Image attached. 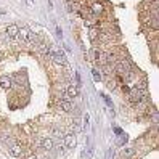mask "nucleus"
I'll use <instances>...</instances> for the list:
<instances>
[{
  "mask_svg": "<svg viewBox=\"0 0 159 159\" xmlns=\"http://www.w3.org/2000/svg\"><path fill=\"white\" fill-rule=\"evenodd\" d=\"M145 95H146V92H143V90H138V89H132L129 92V100L134 103V105H138V103H142V100L145 98Z\"/></svg>",
  "mask_w": 159,
  "mask_h": 159,
  "instance_id": "nucleus-1",
  "label": "nucleus"
},
{
  "mask_svg": "<svg viewBox=\"0 0 159 159\" xmlns=\"http://www.w3.org/2000/svg\"><path fill=\"white\" fill-rule=\"evenodd\" d=\"M52 60L57 63V64H60V66H66V64H68V60H66V57H64V52L63 50H58V48H57V52L53 53Z\"/></svg>",
  "mask_w": 159,
  "mask_h": 159,
  "instance_id": "nucleus-2",
  "label": "nucleus"
},
{
  "mask_svg": "<svg viewBox=\"0 0 159 159\" xmlns=\"http://www.w3.org/2000/svg\"><path fill=\"white\" fill-rule=\"evenodd\" d=\"M58 108H60L61 111H64V113H71V111L74 109V105H72L71 100L61 98V100H58Z\"/></svg>",
  "mask_w": 159,
  "mask_h": 159,
  "instance_id": "nucleus-3",
  "label": "nucleus"
},
{
  "mask_svg": "<svg viewBox=\"0 0 159 159\" xmlns=\"http://www.w3.org/2000/svg\"><path fill=\"white\" fill-rule=\"evenodd\" d=\"M8 149H10V153L15 156V157H20V156H23V148H21V145L18 143V142H13L8 145Z\"/></svg>",
  "mask_w": 159,
  "mask_h": 159,
  "instance_id": "nucleus-4",
  "label": "nucleus"
},
{
  "mask_svg": "<svg viewBox=\"0 0 159 159\" xmlns=\"http://www.w3.org/2000/svg\"><path fill=\"white\" fill-rule=\"evenodd\" d=\"M63 145L66 148H74V145H76V138H74L72 134H64L63 135Z\"/></svg>",
  "mask_w": 159,
  "mask_h": 159,
  "instance_id": "nucleus-5",
  "label": "nucleus"
},
{
  "mask_svg": "<svg viewBox=\"0 0 159 159\" xmlns=\"http://www.w3.org/2000/svg\"><path fill=\"white\" fill-rule=\"evenodd\" d=\"M31 34H32V32L27 29V27H21L20 32H18V37H20L21 42H29V40H31Z\"/></svg>",
  "mask_w": 159,
  "mask_h": 159,
  "instance_id": "nucleus-6",
  "label": "nucleus"
},
{
  "mask_svg": "<svg viewBox=\"0 0 159 159\" xmlns=\"http://www.w3.org/2000/svg\"><path fill=\"white\" fill-rule=\"evenodd\" d=\"M119 74H129L130 72V66H129V63L127 61H119L116 64V68H114Z\"/></svg>",
  "mask_w": 159,
  "mask_h": 159,
  "instance_id": "nucleus-7",
  "label": "nucleus"
},
{
  "mask_svg": "<svg viewBox=\"0 0 159 159\" xmlns=\"http://www.w3.org/2000/svg\"><path fill=\"white\" fill-rule=\"evenodd\" d=\"M103 10H105V7H103L101 2H93V3L90 5V11H92L93 15H101Z\"/></svg>",
  "mask_w": 159,
  "mask_h": 159,
  "instance_id": "nucleus-8",
  "label": "nucleus"
},
{
  "mask_svg": "<svg viewBox=\"0 0 159 159\" xmlns=\"http://www.w3.org/2000/svg\"><path fill=\"white\" fill-rule=\"evenodd\" d=\"M18 32H20V27H18L16 24H10V26H7V35H8V37L15 39V37H18Z\"/></svg>",
  "mask_w": 159,
  "mask_h": 159,
  "instance_id": "nucleus-9",
  "label": "nucleus"
},
{
  "mask_svg": "<svg viewBox=\"0 0 159 159\" xmlns=\"http://www.w3.org/2000/svg\"><path fill=\"white\" fill-rule=\"evenodd\" d=\"M40 146H42L43 151H52L53 146H55V143H53L52 138H43L42 142H40Z\"/></svg>",
  "mask_w": 159,
  "mask_h": 159,
  "instance_id": "nucleus-10",
  "label": "nucleus"
},
{
  "mask_svg": "<svg viewBox=\"0 0 159 159\" xmlns=\"http://www.w3.org/2000/svg\"><path fill=\"white\" fill-rule=\"evenodd\" d=\"M77 95H79V89L76 85H72V84H71V85L66 87V97L68 98H76Z\"/></svg>",
  "mask_w": 159,
  "mask_h": 159,
  "instance_id": "nucleus-11",
  "label": "nucleus"
},
{
  "mask_svg": "<svg viewBox=\"0 0 159 159\" xmlns=\"http://www.w3.org/2000/svg\"><path fill=\"white\" fill-rule=\"evenodd\" d=\"M11 85H13V82H11V79H10V77H7V76L0 77V87H2L3 90H10V89H11Z\"/></svg>",
  "mask_w": 159,
  "mask_h": 159,
  "instance_id": "nucleus-12",
  "label": "nucleus"
},
{
  "mask_svg": "<svg viewBox=\"0 0 159 159\" xmlns=\"http://www.w3.org/2000/svg\"><path fill=\"white\" fill-rule=\"evenodd\" d=\"M100 34H101L100 27H97V26L90 27V31H89V37H90V40H92V42H95V40L98 39V37H100Z\"/></svg>",
  "mask_w": 159,
  "mask_h": 159,
  "instance_id": "nucleus-13",
  "label": "nucleus"
},
{
  "mask_svg": "<svg viewBox=\"0 0 159 159\" xmlns=\"http://www.w3.org/2000/svg\"><path fill=\"white\" fill-rule=\"evenodd\" d=\"M103 72L106 76H113L114 74V66H109V64H103Z\"/></svg>",
  "mask_w": 159,
  "mask_h": 159,
  "instance_id": "nucleus-14",
  "label": "nucleus"
},
{
  "mask_svg": "<svg viewBox=\"0 0 159 159\" xmlns=\"http://www.w3.org/2000/svg\"><path fill=\"white\" fill-rule=\"evenodd\" d=\"M149 27L157 31L159 29V18H151V20H149Z\"/></svg>",
  "mask_w": 159,
  "mask_h": 159,
  "instance_id": "nucleus-15",
  "label": "nucleus"
},
{
  "mask_svg": "<svg viewBox=\"0 0 159 159\" xmlns=\"http://www.w3.org/2000/svg\"><path fill=\"white\" fill-rule=\"evenodd\" d=\"M92 156H93V146H92V145H89V146H87V149L84 151V157H85V159H92Z\"/></svg>",
  "mask_w": 159,
  "mask_h": 159,
  "instance_id": "nucleus-16",
  "label": "nucleus"
},
{
  "mask_svg": "<svg viewBox=\"0 0 159 159\" xmlns=\"http://www.w3.org/2000/svg\"><path fill=\"white\" fill-rule=\"evenodd\" d=\"M135 153V148H132V146H129V148H125L124 151H122V154L124 156H132Z\"/></svg>",
  "mask_w": 159,
  "mask_h": 159,
  "instance_id": "nucleus-17",
  "label": "nucleus"
},
{
  "mask_svg": "<svg viewBox=\"0 0 159 159\" xmlns=\"http://www.w3.org/2000/svg\"><path fill=\"white\" fill-rule=\"evenodd\" d=\"M92 76H93V79H95V82H100L101 80V74L97 69H92Z\"/></svg>",
  "mask_w": 159,
  "mask_h": 159,
  "instance_id": "nucleus-18",
  "label": "nucleus"
},
{
  "mask_svg": "<svg viewBox=\"0 0 159 159\" xmlns=\"http://www.w3.org/2000/svg\"><path fill=\"white\" fill-rule=\"evenodd\" d=\"M89 114L85 113V117H84V130H85V132H87V130H89Z\"/></svg>",
  "mask_w": 159,
  "mask_h": 159,
  "instance_id": "nucleus-19",
  "label": "nucleus"
},
{
  "mask_svg": "<svg viewBox=\"0 0 159 159\" xmlns=\"http://www.w3.org/2000/svg\"><path fill=\"white\" fill-rule=\"evenodd\" d=\"M69 5H71V7H69L71 11H77V10H79V3H77V2H72V3H69Z\"/></svg>",
  "mask_w": 159,
  "mask_h": 159,
  "instance_id": "nucleus-20",
  "label": "nucleus"
},
{
  "mask_svg": "<svg viewBox=\"0 0 159 159\" xmlns=\"http://www.w3.org/2000/svg\"><path fill=\"white\" fill-rule=\"evenodd\" d=\"M55 31H57V35L60 37V39H63V31H61V27H57Z\"/></svg>",
  "mask_w": 159,
  "mask_h": 159,
  "instance_id": "nucleus-21",
  "label": "nucleus"
},
{
  "mask_svg": "<svg viewBox=\"0 0 159 159\" xmlns=\"http://www.w3.org/2000/svg\"><path fill=\"white\" fill-rule=\"evenodd\" d=\"M108 87H109V89H114V87H116V84H114L113 80H109V82H108Z\"/></svg>",
  "mask_w": 159,
  "mask_h": 159,
  "instance_id": "nucleus-22",
  "label": "nucleus"
},
{
  "mask_svg": "<svg viewBox=\"0 0 159 159\" xmlns=\"http://www.w3.org/2000/svg\"><path fill=\"white\" fill-rule=\"evenodd\" d=\"M26 3H27V7H32L34 5V0H26Z\"/></svg>",
  "mask_w": 159,
  "mask_h": 159,
  "instance_id": "nucleus-23",
  "label": "nucleus"
},
{
  "mask_svg": "<svg viewBox=\"0 0 159 159\" xmlns=\"http://www.w3.org/2000/svg\"><path fill=\"white\" fill-rule=\"evenodd\" d=\"M27 159H39V157H37L35 154H32V156H29V157H27Z\"/></svg>",
  "mask_w": 159,
  "mask_h": 159,
  "instance_id": "nucleus-24",
  "label": "nucleus"
}]
</instances>
